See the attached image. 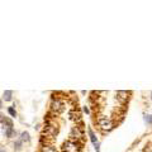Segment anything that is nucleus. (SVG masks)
<instances>
[{"label":"nucleus","instance_id":"obj_1","mask_svg":"<svg viewBox=\"0 0 152 152\" xmlns=\"http://www.w3.org/2000/svg\"><path fill=\"white\" fill-rule=\"evenodd\" d=\"M95 122H96V124H98L99 129H100L103 133L112 131V129L114 128V125H115V123L113 122V119H112L109 115L100 114V113L96 115V121H95Z\"/></svg>","mask_w":152,"mask_h":152},{"label":"nucleus","instance_id":"obj_2","mask_svg":"<svg viewBox=\"0 0 152 152\" xmlns=\"http://www.w3.org/2000/svg\"><path fill=\"white\" fill-rule=\"evenodd\" d=\"M84 145L79 143V142H75V141H71V139H66L63 141L62 143V151L63 152H80L81 148H82Z\"/></svg>","mask_w":152,"mask_h":152},{"label":"nucleus","instance_id":"obj_3","mask_svg":"<svg viewBox=\"0 0 152 152\" xmlns=\"http://www.w3.org/2000/svg\"><path fill=\"white\" fill-rule=\"evenodd\" d=\"M1 125H3V128H5L4 125H6V129L8 128H13V122L10 121L9 118H5L4 115H1Z\"/></svg>","mask_w":152,"mask_h":152},{"label":"nucleus","instance_id":"obj_4","mask_svg":"<svg viewBox=\"0 0 152 152\" xmlns=\"http://www.w3.org/2000/svg\"><path fill=\"white\" fill-rule=\"evenodd\" d=\"M20 139H22V142H28L29 141V133L28 132H23L20 134Z\"/></svg>","mask_w":152,"mask_h":152},{"label":"nucleus","instance_id":"obj_5","mask_svg":"<svg viewBox=\"0 0 152 152\" xmlns=\"http://www.w3.org/2000/svg\"><path fill=\"white\" fill-rule=\"evenodd\" d=\"M4 100H6V102L12 100V91H10V90H5V91H4Z\"/></svg>","mask_w":152,"mask_h":152},{"label":"nucleus","instance_id":"obj_6","mask_svg":"<svg viewBox=\"0 0 152 152\" xmlns=\"http://www.w3.org/2000/svg\"><path fill=\"white\" fill-rule=\"evenodd\" d=\"M89 136H90V139H91V142L94 143V146H95L96 143H99V142L96 141V137H95V134L92 133V131H91V129H89Z\"/></svg>","mask_w":152,"mask_h":152},{"label":"nucleus","instance_id":"obj_7","mask_svg":"<svg viewBox=\"0 0 152 152\" xmlns=\"http://www.w3.org/2000/svg\"><path fill=\"white\" fill-rule=\"evenodd\" d=\"M5 134H6V137H12L13 134H14V129H13V128H8V129H5Z\"/></svg>","mask_w":152,"mask_h":152},{"label":"nucleus","instance_id":"obj_8","mask_svg":"<svg viewBox=\"0 0 152 152\" xmlns=\"http://www.w3.org/2000/svg\"><path fill=\"white\" fill-rule=\"evenodd\" d=\"M8 113H9L12 117H16V112H15V109L13 108V106H10V108L8 109Z\"/></svg>","mask_w":152,"mask_h":152},{"label":"nucleus","instance_id":"obj_9","mask_svg":"<svg viewBox=\"0 0 152 152\" xmlns=\"http://www.w3.org/2000/svg\"><path fill=\"white\" fill-rule=\"evenodd\" d=\"M145 121L147 123H152V115H145Z\"/></svg>","mask_w":152,"mask_h":152},{"label":"nucleus","instance_id":"obj_10","mask_svg":"<svg viewBox=\"0 0 152 152\" xmlns=\"http://www.w3.org/2000/svg\"><path fill=\"white\" fill-rule=\"evenodd\" d=\"M20 145H22V139L16 141V142H15V148H16V150H19V148H20Z\"/></svg>","mask_w":152,"mask_h":152},{"label":"nucleus","instance_id":"obj_11","mask_svg":"<svg viewBox=\"0 0 152 152\" xmlns=\"http://www.w3.org/2000/svg\"><path fill=\"white\" fill-rule=\"evenodd\" d=\"M84 112H86V113H89V109H88L86 106H84Z\"/></svg>","mask_w":152,"mask_h":152},{"label":"nucleus","instance_id":"obj_12","mask_svg":"<svg viewBox=\"0 0 152 152\" xmlns=\"http://www.w3.org/2000/svg\"><path fill=\"white\" fill-rule=\"evenodd\" d=\"M151 98H152V92H151Z\"/></svg>","mask_w":152,"mask_h":152}]
</instances>
